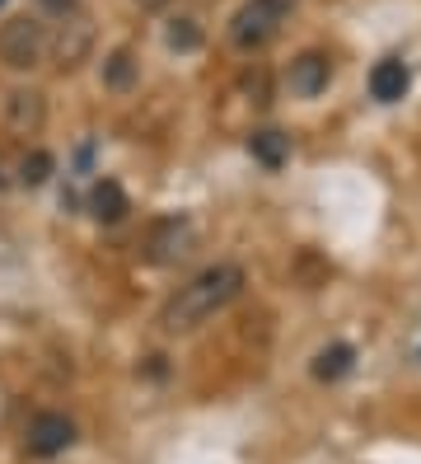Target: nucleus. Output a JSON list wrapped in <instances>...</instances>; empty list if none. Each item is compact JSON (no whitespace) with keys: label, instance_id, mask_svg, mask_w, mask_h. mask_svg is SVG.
Wrapping results in <instances>:
<instances>
[{"label":"nucleus","instance_id":"nucleus-2","mask_svg":"<svg viewBox=\"0 0 421 464\" xmlns=\"http://www.w3.org/2000/svg\"><path fill=\"white\" fill-rule=\"evenodd\" d=\"M286 19H291V0H244L230 19V43L239 52H258L281 34Z\"/></svg>","mask_w":421,"mask_h":464},{"label":"nucleus","instance_id":"nucleus-6","mask_svg":"<svg viewBox=\"0 0 421 464\" xmlns=\"http://www.w3.org/2000/svg\"><path fill=\"white\" fill-rule=\"evenodd\" d=\"M71 441H75V422L66 413H38L33 422H28V450H33L38 459H52V455L71 450Z\"/></svg>","mask_w":421,"mask_h":464},{"label":"nucleus","instance_id":"nucleus-14","mask_svg":"<svg viewBox=\"0 0 421 464\" xmlns=\"http://www.w3.org/2000/svg\"><path fill=\"white\" fill-rule=\"evenodd\" d=\"M164 38H168L174 52H196V47H202V24H196V19H174Z\"/></svg>","mask_w":421,"mask_h":464},{"label":"nucleus","instance_id":"nucleus-13","mask_svg":"<svg viewBox=\"0 0 421 464\" xmlns=\"http://www.w3.org/2000/svg\"><path fill=\"white\" fill-rule=\"evenodd\" d=\"M351 366H356V347L351 343H332V347H323L319 357H314V380L332 385V380L351 375Z\"/></svg>","mask_w":421,"mask_h":464},{"label":"nucleus","instance_id":"nucleus-7","mask_svg":"<svg viewBox=\"0 0 421 464\" xmlns=\"http://www.w3.org/2000/svg\"><path fill=\"white\" fill-rule=\"evenodd\" d=\"M5 127H10V136H38L47 127L43 90H10L5 94Z\"/></svg>","mask_w":421,"mask_h":464},{"label":"nucleus","instance_id":"nucleus-10","mask_svg":"<svg viewBox=\"0 0 421 464\" xmlns=\"http://www.w3.org/2000/svg\"><path fill=\"white\" fill-rule=\"evenodd\" d=\"M90 211H94V221H103V226H118L122 216L131 211V202H127V193H122V183L99 179V183L90 188Z\"/></svg>","mask_w":421,"mask_h":464},{"label":"nucleus","instance_id":"nucleus-4","mask_svg":"<svg viewBox=\"0 0 421 464\" xmlns=\"http://www.w3.org/2000/svg\"><path fill=\"white\" fill-rule=\"evenodd\" d=\"M192 249H196V226L187 221V216H159V221L146 230V244H140V254H146L155 267L183 263Z\"/></svg>","mask_w":421,"mask_h":464},{"label":"nucleus","instance_id":"nucleus-9","mask_svg":"<svg viewBox=\"0 0 421 464\" xmlns=\"http://www.w3.org/2000/svg\"><path fill=\"white\" fill-rule=\"evenodd\" d=\"M407 85H412V71H407L403 57L375 62V71H370V94H375L379 103H398V99L407 94Z\"/></svg>","mask_w":421,"mask_h":464},{"label":"nucleus","instance_id":"nucleus-15","mask_svg":"<svg viewBox=\"0 0 421 464\" xmlns=\"http://www.w3.org/2000/svg\"><path fill=\"white\" fill-rule=\"evenodd\" d=\"M52 169H56V160H52L47 150H33V155H24V165H19V179H24L28 188H43V183L52 179Z\"/></svg>","mask_w":421,"mask_h":464},{"label":"nucleus","instance_id":"nucleus-12","mask_svg":"<svg viewBox=\"0 0 421 464\" xmlns=\"http://www.w3.org/2000/svg\"><path fill=\"white\" fill-rule=\"evenodd\" d=\"M248 150H253V160H258V165L281 169V165L291 160V136H286V131H253V136H248Z\"/></svg>","mask_w":421,"mask_h":464},{"label":"nucleus","instance_id":"nucleus-18","mask_svg":"<svg viewBox=\"0 0 421 464\" xmlns=\"http://www.w3.org/2000/svg\"><path fill=\"white\" fill-rule=\"evenodd\" d=\"M0 5H5V0H0Z\"/></svg>","mask_w":421,"mask_h":464},{"label":"nucleus","instance_id":"nucleus-3","mask_svg":"<svg viewBox=\"0 0 421 464\" xmlns=\"http://www.w3.org/2000/svg\"><path fill=\"white\" fill-rule=\"evenodd\" d=\"M47 57V29L33 14H14L0 24V62L10 71H33Z\"/></svg>","mask_w":421,"mask_h":464},{"label":"nucleus","instance_id":"nucleus-11","mask_svg":"<svg viewBox=\"0 0 421 464\" xmlns=\"http://www.w3.org/2000/svg\"><path fill=\"white\" fill-rule=\"evenodd\" d=\"M136 80H140V62H136V52H131V47L108 52V62H103V85H108L112 94H127V90H136Z\"/></svg>","mask_w":421,"mask_h":464},{"label":"nucleus","instance_id":"nucleus-1","mask_svg":"<svg viewBox=\"0 0 421 464\" xmlns=\"http://www.w3.org/2000/svg\"><path fill=\"white\" fill-rule=\"evenodd\" d=\"M244 291V267L239 263H211L202 267L187 286H178L159 310L164 334H196L202 324H211L225 305H234Z\"/></svg>","mask_w":421,"mask_h":464},{"label":"nucleus","instance_id":"nucleus-16","mask_svg":"<svg viewBox=\"0 0 421 464\" xmlns=\"http://www.w3.org/2000/svg\"><path fill=\"white\" fill-rule=\"evenodd\" d=\"M38 5H43L47 14H56V19H62V14H71V10H80V0H38Z\"/></svg>","mask_w":421,"mask_h":464},{"label":"nucleus","instance_id":"nucleus-5","mask_svg":"<svg viewBox=\"0 0 421 464\" xmlns=\"http://www.w3.org/2000/svg\"><path fill=\"white\" fill-rule=\"evenodd\" d=\"M90 47H94V19L84 10L62 14L56 19V34H47V52L56 57V66H66V71L90 57Z\"/></svg>","mask_w":421,"mask_h":464},{"label":"nucleus","instance_id":"nucleus-8","mask_svg":"<svg viewBox=\"0 0 421 464\" xmlns=\"http://www.w3.org/2000/svg\"><path fill=\"white\" fill-rule=\"evenodd\" d=\"M286 80H291V94L319 99L328 90V80H332V62L323 57V52H300V57L291 62V71H286Z\"/></svg>","mask_w":421,"mask_h":464},{"label":"nucleus","instance_id":"nucleus-17","mask_svg":"<svg viewBox=\"0 0 421 464\" xmlns=\"http://www.w3.org/2000/svg\"><path fill=\"white\" fill-rule=\"evenodd\" d=\"M131 5H140V10H150V14H155V10H164V5H168V0H131Z\"/></svg>","mask_w":421,"mask_h":464}]
</instances>
